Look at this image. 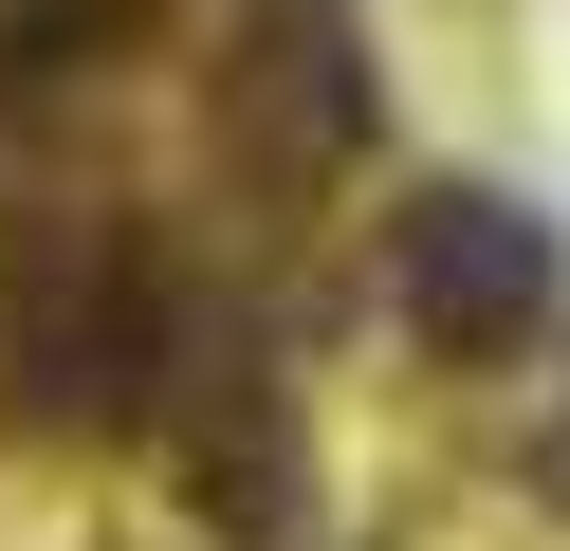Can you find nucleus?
<instances>
[{
    "label": "nucleus",
    "instance_id": "2",
    "mask_svg": "<svg viewBox=\"0 0 570 551\" xmlns=\"http://www.w3.org/2000/svg\"><path fill=\"white\" fill-rule=\"evenodd\" d=\"M386 294H405V331H442L460 367H497V350L552 331V220L497 203V184H405V220H386Z\"/></svg>",
    "mask_w": 570,
    "mask_h": 551
},
{
    "label": "nucleus",
    "instance_id": "1",
    "mask_svg": "<svg viewBox=\"0 0 570 551\" xmlns=\"http://www.w3.org/2000/svg\"><path fill=\"white\" fill-rule=\"evenodd\" d=\"M185 276H166L129 220H38V239H0V367H19V404L75 441H148L166 404H185Z\"/></svg>",
    "mask_w": 570,
    "mask_h": 551
}]
</instances>
